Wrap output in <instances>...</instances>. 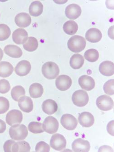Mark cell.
<instances>
[{
    "instance_id": "1",
    "label": "cell",
    "mask_w": 114,
    "mask_h": 152,
    "mask_svg": "<svg viewBox=\"0 0 114 152\" xmlns=\"http://www.w3.org/2000/svg\"><path fill=\"white\" fill-rule=\"evenodd\" d=\"M86 42L84 37L80 36H73L68 42L69 50L74 53H79L84 50Z\"/></svg>"
},
{
    "instance_id": "2",
    "label": "cell",
    "mask_w": 114,
    "mask_h": 152,
    "mask_svg": "<svg viewBox=\"0 0 114 152\" xmlns=\"http://www.w3.org/2000/svg\"><path fill=\"white\" fill-rule=\"evenodd\" d=\"M9 134L11 138L15 140H22L28 136V129L24 125L17 124L10 127Z\"/></svg>"
},
{
    "instance_id": "3",
    "label": "cell",
    "mask_w": 114,
    "mask_h": 152,
    "mask_svg": "<svg viewBox=\"0 0 114 152\" xmlns=\"http://www.w3.org/2000/svg\"><path fill=\"white\" fill-rule=\"evenodd\" d=\"M42 72L43 76L48 80H53L58 76L59 69L58 65L53 62H48L42 65Z\"/></svg>"
},
{
    "instance_id": "4",
    "label": "cell",
    "mask_w": 114,
    "mask_h": 152,
    "mask_svg": "<svg viewBox=\"0 0 114 152\" xmlns=\"http://www.w3.org/2000/svg\"><path fill=\"white\" fill-rule=\"evenodd\" d=\"M72 99L73 103L75 106L83 107L87 104L89 101V97L86 91L80 90L73 93Z\"/></svg>"
},
{
    "instance_id": "5",
    "label": "cell",
    "mask_w": 114,
    "mask_h": 152,
    "mask_svg": "<svg viewBox=\"0 0 114 152\" xmlns=\"http://www.w3.org/2000/svg\"><path fill=\"white\" fill-rule=\"evenodd\" d=\"M42 127L44 131L49 134H53L58 130V121L54 117H47L43 121Z\"/></svg>"
},
{
    "instance_id": "6",
    "label": "cell",
    "mask_w": 114,
    "mask_h": 152,
    "mask_svg": "<svg viewBox=\"0 0 114 152\" xmlns=\"http://www.w3.org/2000/svg\"><path fill=\"white\" fill-rule=\"evenodd\" d=\"M96 105L102 111H110L114 107V102L109 96L102 95L97 99Z\"/></svg>"
},
{
    "instance_id": "7",
    "label": "cell",
    "mask_w": 114,
    "mask_h": 152,
    "mask_svg": "<svg viewBox=\"0 0 114 152\" xmlns=\"http://www.w3.org/2000/svg\"><path fill=\"white\" fill-rule=\"evenodd\" d=\"M66 140L64 136L56 133L52 136L50 140V146L57 151H61L66 146Z\"/></svg>"
},
{
    "instance_id": "8",
    "label": "cell",
    "mask_w": 114,
    "mask_h": 152,
    "mask_svg": "<svg viewBox=\"0 0 114 152\" xmlns=\"http://www.w3.org/2000/svg\"><path fill=\"white\" fill-rule=\"evenodd\" d=\"M61 123L63 127L68 130L75 129L78 125V121L72 115L65 114L62 115Z\"/></svg>"
},
{
    "instance_id": "9",
    "label": "cell",
    "mask_w": 114,
    "mask_h": 152,
    "mask_svg": "<svg viewBox=\"0 0 114 152\" xmlns=\"http://www.w3.org/2000/svg\"><path fill=\"white\" fill-rule=\"evenodd\" d=\"M23 115L19 110H12L8 112L6 115V122L9 125L12 126L21 124L23 121Z\"/></svg>"
},
{
    "instance_id": "10",
    "label": "cell",
    "mask_w": 114,
    "mask_h": 152,
    "mask_svg": "<svg viewBox=\"0 0 114 152\" xmlns=\"http://www.w3.org/2000/svg\"><path fill=\"white\" fill-rule=\"evenodd\" d=\"M72 84V80L67 75H60L56 79L55 85L56 87L61 91H65L69 89Z\"/></svg>"
},
{
    "instance_id": "11",
    "label": "cell",
    "mask_w": 114,
    "mask_h": 152,
    "mask_svg": "<svg viewBox=\"0 0 114 152\" xmlns=\"http://www.w3.org/2000/svg\"><path fill=\"white\" fill-rule=\"evenodd\" d=\"M72 147L73 151L76 152H87L91 148L90 142L80 138L73 142Z\"/></svg>"
},
{
    "instance_id": "12",
    "label": "cell",
    "mask_w": 114,
    "mask_h": 152,
    "mask_svg": "<svg viewBox=\"0 0 114 152\" xmlns=\"http://www.w3.org/2000/svg\"><path fill=\"white\" fill-rule=\"evenodd\" d=\"M80 7L76 4L68 5L65 9V13L66 17L69 19L75 20L78 18L81 14Z\"/></svg>"
},
{
    "instance_id": "13",
    "label": "cell",
    "mask_w": 114,
    "mask_h": 152,
    "mask_svg": "<svg viewBox=\"0 0 114 152\" xmlns=\"http://www.w3.org/2000/svg\"><path fill=\"white\" fill-rule=\"evenodd\" d=\"M12 37L13 42L15 44L22 45L27 41L28 39V35L25 30L23 28H18L13 32Z\"/></svg>"
},
{
    "instance_id": "14",
    "label": "cell",
    "mask_w": 114,
    "mask_h": 152,
    "mask_svg": "<svg viewBox=\"0 0 114 152\" xmlns=\"http://www.w3.org/2000/svg\"><path fill=\"white\" fill-rule=\"evenodd\" d=\"M31 70V65L27 60H22L19 62L15 68V72L17 75L24 76L29 73Z\"/></svg>"
},
{
    "instance_id": "15",
    "label": "cell",
    "mask_w": 114,
    "mask_h": 152,
    "mask_svg": "<svg viewBox=\"0 0 114 152\" xmlns=\"http://www.w3.org/2000/svg\"><path fill=\"white\" fill-rule=\"evenodd\" d=\"M79 84L82 89L87 91H91L96 85L93 78L87 75L80 76L79 79Z\"/></svg>"
},
{
    "instance_id": "16",
    "label": "cell",
    "mask_w": 114,
    "mask_h": 152,
    "mask_svg": "<svg viewBox=\"0 0 114 152\" xmlns=\"http://www.w3.org/2000/svg\"><path fill=\"white\" fill-rule=\"evenodd\" d=\"M15 22L17 26L20 28L28 27L31 23V19L29 14L25 12H22L16 15Z\"/></svg>"
},
{
    "instance_id": "17",
    "label": "cell",
    "mask_w": 114,
    "mask_h": 152,
    "mask_svg": "<svg viewBox=\"0 0 114 152\" xmlns=\"http://www.w3.org/2000/svg\"><path fill=\"white\" fill-rule=\"evenodd\" d=\"M18 106L23 112L29 113L33 111L34 103L31 98L27 96L21 97L18 101Z\"/></svg>"
},
{
    "instance_id": "18",
    "label": "cell",
    "mask_w": 114,
    "mask_h": 152,
    "mask_svg": "<svg viewBox=\"0 0 114 152\" xmlns=\"http://www.w3.org/2000/svg\"><path fill=\"white\" fill-rule=\"evenodd\" d=\"M79 123L85 127H90L94 124L93 115L88 112H83L80 114L78 118Z\"/></svg>"
},
{
    "instance_id": "19",
    "label": "cell",
    "mask_w": 114,
    "mask_h": 152,
    "mask_svg": "<svg viewBox=\"0 0 114 152\" xmlns=\"http://www.w3.org/2000/svg\"><path fill=\"white\" fill-rule=\"evenodd\" d=\"M102 34L100 30L96 28H92L87 31L86 38L87 40L92 43L98 42L102 39Z\"/></svg>"
},
{
    "instance_id": "20",
    "label": "cell",
    "mask_w": 114,
    "mask_h": 152,
    "mask_svg": "<svg viewBox=\"0 0 114 152\" xmlns=\"http://www.w3.org/2000/svg\"><path fill=\"white\" fill-rule=\"evenodd\" d=\"M100 73L105 76H110L114 74V63L110 61H105L100 64L99 66Z\"/></svg>"
},
{
    "instance_id": "21",
    "label": "cell",
    "mask_w": 114,
    "mask_h": 152,
    "mask_svg": "<svg viewBox=\"0 0 114 152\" xmlns=\"http://www.w3.org/2000/svg\"><path fill=\"white\" fill-rule=\"evenodd\" d=\"M42 109L43 112L48 115H52L56 113L58 109L57 103L51 99H48L42 103Z\"/></svg>"
},
{
    "instance_id": "22",
    "label": "cell",
    "mask_w": 114,
    "mask_h": 152,
    "mask_svg": "<svg viewBox=\"0 0 114 152\" xmlns=\"http://www.w3.org/2000/svg\"><path fill=\"white\" fill-rule=\"evenodd\" d=\"M4 52L7 56L13 58H19L23 55L21 48L15 45H8L4 49Z\"/></svg>"
},
{
    "instance_id": "23",
    "label": "cell",
    "mask_w": 114,
    "mask_h": 152,
    "mask_svg": "<svg viewBox=\"0 0 114 152\" xmlns=\"http://www.w3.org/2000/svg\"><path fill=\"white\" fill-rule=\"evenodd\" d=\"M43 7L42 3L39 1H34L29 8V14L33 17H39L42 14Z\"/></svg>"
},
{
    "instance_id": "24",
    "label": "cell",
    "mask_w": 114,
    "mask_h": 152,
    "mask_svg": "<svg viewBox=\"0 0 114 152\" xmlns=\"http://www.w3.org/2000/svg\"><path fill=\"white\" fill-rule=\"evenodd\" d=\"M14 68L11 64L8 62H0V76L3 78L9 77L12 73Z\"/></svg>"
},
{
    "instance_id": "25",
    "label": "cell",
    "mask_w": 114,
    "mask_h": 152,
    "mask_svg": "<svg viewBox=\"0 0 114 152\" xmlns=\"http://www.w3.org/2000/svg\"><path fill=\"white\" fill-rule=\"evenodd\" d=\"M29 91L30 96L33 98H39L43 93V87L39 83H35L31 84Z\"/></svg>"
},
{
    "instance_id": "26",
    "label": "cell",
    "mask_w": 114,
    "mask_h": 152,
    "mask_svg": "<svg viewBox=\"0 0 114 152\" xmlns=\"http://www.w3.org/2000/svg\"><path fill=\"white\" fill-rule=\"evenodd\" d=\"M84 62L85 59L83 56L80 54H75L70 58L69 64L73 69H78L83 66Z\"/></svg>"
},
{
    "instance_id": "27",
    "label": "cell",
    "mask_w": 114,
    "mask_h": 152,
    "mask_svg": "<svg viewBox=\"0 0 114 152\" xmlns=\"http://www.w3.org/2000/svg\"><path fill=\"white\" fill-rule=\"evenodd\" d=\"M64 31L67 34L73 35L77 33L78 26L77 23L72 20H69L64 23L63 26Z\"/></svg>"
},
{
    "instance_id": "28",
    "label": "cell",
    "mask_w": 114,
    "mask_h": 152,
    "mask_svg": "<svg viewBox=\"0 0 114 152\" xmlns=\"http://www.w3.org/2000/svg\"><path fill=\"white\" fill-rule=\"evenodd\" d=\"M30 149V146L27 142H15L12 148V152H28Z\"/></svg>"
},
{
    "instance_id": "29",
    "label": "cell",
    "mask_w": 114,
    "mask_h": 152,
    "mask_svg": "<svg viewBox=\"0 0 114 152\" xmlns=\"http://www.w3.org/2000/svg\"><path fill=\"white\" fill-rule=\"evenodd\" d=\"M39 46L38 41L34 37H30L23 45L25 50L28 52H34L37 49Z\"/></svg>"
},
{
    "instance_id": "30",
    "label": "cell",
    "mask_w": 114,
    "mask_h": 152,
    "mask_svg": "<svg viewBox=\"0 0 114 152\" xmlns=\"http://www.w3.org/2000/svg\"><path fill=\"white\" fill-rule=\"evenodd\" d=\"M11 96L13 100L16 102H18L21 97L25 96L26 94L25 90L23 86H17L12 89L11 91Z\"/></svg>"
},
{
    "instance_id": "31",
    "label": "cell",
    "mask_w": 114,
    "mask_h": 152,
    "mask_svg": "<svg viewBox=\"0 0 114 152\" xmlns=\"http://www.w3.org/2000/svg\"><path fill=\"white\" fill-rule=\"evenodd\" d=\"M84 57L90 62H95L99 58V53L96 50L92 48L86 51L84 54Z\"/></svg>"
},
{
    "instance_id": "32",
    "label": "cell",
    "mask_w": 114,
    "mask_h": 152,
    "mask_svg": "<svg viewBox=\"0 0 114 152\" xmlns=\"http://www.w3.org/2000/svg\"><path fill=\"white\" fill-rule=\"evenodd\" d=\"M28 129L30 132L35 134L42 133L44 132L41 123L33 121L29 124Z\"/></svg>"
},
{
    "instance_id": "33",
    "label": "cell",
    "mask_w": 114,
    "mask_h": 152,
    "mask_svg": "<svg viewBox=\"0 0 114 152\" xmlns=\"http://www.w3.org/2000/svg\"><path fill=\"white\" fill-rule=\"evenodd\" d=\"M11 30L5 24H0V41H4L8 39L11 35Z\"/></svg>"
},
{
    "instance_id": "34",
    "label": "cell",
    "mask_w": 114,
    "mask_h": 152,
    "mask_svg": "<svg viewBox=\"0 0 114 152\" xmlns=\"http://www.w3.org/2000/svg\"><path fill=\"white\" fill-rule=\"evenodd\" d=\"M114 79H111L107 81L104 85V91L107 95H113L114 94Z\"/></svg>"
},
{
    "instance_id": "35",
    "label": "cell",
    "mask_w": 114,
    "mask_h": 152,
    "mask_svg": "<svg viewBox=\"0 0 114 152\" xmlns=\"http://www.w3.org/2000/svg\"><path fill=\"white\" fill-rule=\"evenodd\" d=\"M9 101L4 97H0V114L6 113L9 110Z\"/></svg>"
},
{
    "instance_id": "36",
    "label": "cell",
    "mask_w": 114,
    "mask_h": 152,
    "mask_svg": "<svg viewBox=\"0 0 114 152\" xmlns=\"http://www.w3.org/2000/svg\"><path fill=\"white\" fill-rule=\"evenodd\" d=\"M11 86L8 80L5 79L0 80V93L6 94L10 91Z\"/></svg>"
},
{
    "instance_id": "37",
    "label": "cell",
    "mask_w": 114,
    "mask_h": 152,
    "mask_svg": "<svg viewBox=\"0 0 114 152\" xmlns=\"http://www.w3.org/2000/svg\"><path fill=\"white\" fill-rule=\"evenodd\" d=\"M50 150L49 145L43 141L38 142L35 148V151L37 152H49Z\"/></svg>"
},
{
    "instance_id": "38",
    "label": "cell",
    "mask_w": 114,
    "mask_h": 152,
    "mask_svg": "<svg viewBox=\"0 0 114 152\" xmlns=\"http://www.w3.org/2000/svg\"><path fill=\"white\" fill-rule=\"evenodd\" d=\"M15 142L12 140H8L4 144V150L5 152H12V148Z\"/></svg>"
},
{
    "instance_id": "39",
    "label": "cell",
    "mask_w": 114,
    "mask_h": 152,
    "mask_svg": "<svg viewBox=\"0 0 114 152\" xmlns=\"http://www.w3.org/2000/svg\"><path fill=\"white\" fill-rule=\"evenodd\" d=\"M107 129L109 133L114 136V121H112L109 123L107 125Z\"/></svg>"
},
{
    "instance_id": "40",
    "label": "cell",
    "mask_w": 114,
    "mask_h": 152,
    "mask_svg": "<svg viewBox=\"0 0 114 152\" xmlns=\"http://www.w3.org/2000/svg\"><path fill=\"white\" fill-rule=\"evenodd\" d=\"M6 129V124L2 120L0 119V133H2Z\"/></svg>"
},
{
    "instance_id": "41",
    "label": "cell",
    "mask_w": 114,
    "mask_h": 152,
    "mask_svg": "<svg viewBox=\"0 0 114 152\" xmlns=\"http://www.w3.org/2000/svg\"><path fill=\"white\" fill-rule=\"evenodd\" d=\"M3 56V52L1 48H0V61L2 59Z\"/></svg>"
},
{
    "instance_id": "42",
    "label": "cell",
    "mask_w": 114,
    "mask_h": 152,
    "mask_svg": "<svg viewBox=\"0 0 114 152\" xmlns=\"http://www.w3.org/2000/svg\"><path fill=\"white\" fill-rule=\"evenodd\" d=\"M0 16H1V14H0Z\"/></svg>"
}]
</instances>
